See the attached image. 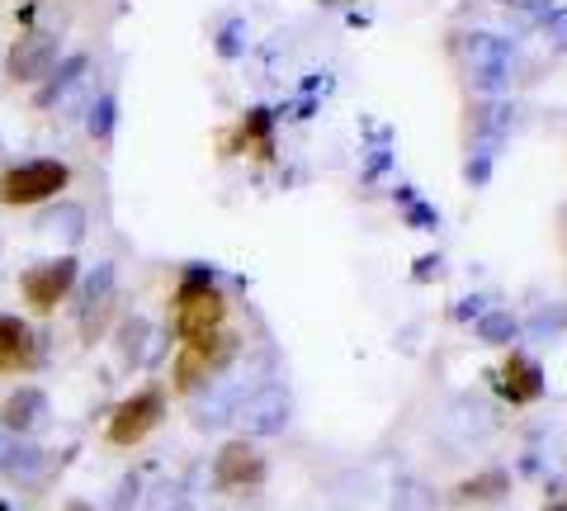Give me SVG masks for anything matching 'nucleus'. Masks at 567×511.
Segmentation results:
<instances>
[{
    "label": "nucleus",
    "instance_id": "nucleus-25",
    "mask_svg": "<svg viewBox=\"0 0 567 511\" xmlns=\"http://www.w3.org/2000/svg\"><path fill=\"white\" fill-rule=\"evenodd\" d=\"M241 143H256L265 156H270V110H251L241 119Z\"/></svg>",
    "mask_w": 567,
    "mask_h": 511
},
{
    "label": "nucleus",
    "instance_id": "nucleus-32",
    "mask_svg": "<svg viewBox=\"0 0 567 511\" xmlns=\"http://www.w3.org/2000/svg\"><path fill=\"white\" fill-rule=\"evenodd\" d=\"M431 266H440V260H435V256H421V260H416V279L431 275Z\"/></svg>",
    "mask_w": 567,
    "mask_h": 511
},
{
    "label": "nucleus",
    "instance_id": "nucleus-14",
    "mask_svg": "<svg viewBox=\"0 0 567 511\" xmlns=\"http://www.w3.org/2000/svg\"><path fill=\"white\" fill-rule=\"evenodd\" d=\"M241 398H246V394L237 389V384H223V379L204 384L199 398H194V408H189L194 427H199V431H218V427H227V421L237 417V402H241Z\"/></svg>",
    "mask_w": 567,
    "mask_h": 511
},
{
    "label": "nucleus",
    "instance_id": "nucleus-18",
    "mask_svg": "<svg viewBox=\"0 0 567 511\" xmlns=\"http://www.w3.org/2000/svg\"><path fill=\"white\" fill-rule=\"evenodd\" d=\"M147 341H152V323L147 317H123L118 323V360L123 365H142L147 360Z\"/></svg>",
    "mask_w": 567,
    "mask_h": 511
},
{
    "label": "nucleus",
    "instance_id": "nucleus-2",
    "mask_svg": "<svg viewBox=\"0 0 567 511\" xmlns=\"http://www.w3.org/2000/svg\"><path fill=\"white\" fill-rule=\"evenodd\" d=\"M223 323H227V298L213 285V270L189 266L181 289H175V337L199 341V337L223 331Z\"/></svg>",
    "mask_w": 567,
    "mask_h": 511
},
{
    "label": "nucleus",
    "instance_id": "nucleus-17",
    "mask_svg": "<svg viewBox=\"0 0 567 511\" xmlns=\"http://www.w3.org/2000/svg\"><path fill=\"white\" fill-rule=\"evenodd\" d=\"M39 227H43V233H52V237H62L66 246H76L85 237V208L62 200L58 208H48V214L39 218Z\"/></svg>",
    "mask_w": 567,
    "mask_h": 511
},
{
    "label": "nucleus",
    "instance_id": "nucleus-35",
    "mask_svg": "<svg viewBox=\"0 0 567 511\" xmlns=\"http://www.w3.org/2000/svg\"><path fill=\"white\" fill-rule=\"evenodd\" d=\"M0 511H14V507H6V502H0Z\"/></svg>",
    "mask_w": 567,
    "mask_h": 511
},
{
    "label": "nucleus",
    "instance_id": "nucleus-8",
    "mask_svg": "<svg viewBox=\"0 0 567 511\" xmlns=\"http://www.w3.org/2000/svg\"><path fill=\"white\" fill-rule=\"evenodd\" d=\"M58 58H62L58 33L33 29V33H24V39H14L10 58H6V76H10L14 85H39L43 76H52V67H58Z\"/></svg>",
    "mask_w": 567,
    "mask_h": 511
},
{
    "label": "nucleus",
    "instance_id": "nucleus-1",
    "mask_svg": "<svg viewBox=\"0 0 567 511\" xmlns=\"http://www.w3.org/2000/svg\"><path fill=\"white\" fill-rule=\"evenodd\" d=\"M454 52L468 67L473 91H483L492 100L502 95V91H511V81H516V72H520V48H516V39H506V33H492V29L458 33Z\"/></svg>",
    "mask_w": 567,
    "mask_h": 511
},
{
    "label": "nucleus",
    "instance_id": "nucleus-26",
    "mask_svg": "<svg viewBox=\"0 0 567 511\" xmlns=\"http://www.w3.org/2000/svg\"><path fill=\"white\" fill-rule=\"evenodd\" d=\"M246 52V20H227L223 24V33H218V58H241Z\"/></svg>",
    "mask_w": 567,
    "mask_h": 511
},
{
    "label": "nucleus",
    "instance_id": "nucleus-13",
    "mask_svg": "<svg viewBox=\"0 0 567 511\" xmlns=\"http://www.w3.org/2000/svg\"><path fill=\"white\" fill-rule=\"evenodd\" d=\"M496 384H502V394L511 398V408H529V402L544 398V369H539V360H529L525 350H511L502 360Z\"/></svg>",
    "mask_w": 567,
    "mask_h": 511
},
{
    "label": "nucleus",
    "instance_id": "nucleus-23",
    "mask_svg": "<svg viewBox=\"0 0 567 511\" xmlns=\"http://www.w3.org/2000/svg\"><path fill=\"white\" fill-rule=\"evenodd\" d=\"M189 488L181 479H166V483H156L147 492V511H189Z\"/></svg>",
    "mask_w": 567,
    "mask_h": 511
},
{
    "label": "nucleus",
    "instance_id": "nucleus-21",
    "mask_svg": "<svg viewBox=\"0 0 567 511\" xmlns=\"http://www.w3.org/2000/svg\"><path fill=\"white\" fill-rule=\"evenodd\" d=\"M114 123H118V100L114 95H95L91 110H85V133H91L95 143H110Z\"/></svg>",
    "mask_w": 567,
    "mask_h": 511
},
{
    "label": "nucleus",
    "instance_id": "nucleus-31",
    "mask_svg": "<svg viewBox=\"0 0 567 511\" xmlns=\"http://www.w3.org/2000/svg\"><path fill=\"white\" fill-rule=\"evenodd\" d=\"M454 317H483V298H464V304L454 308Z\"/></svg>",
    "mask_w": 567,
    "mask_h": 511
},
{
    "label": "nucleus",
    "instance_id": "nucleus-12",
    "mask_svg": "<svg viewBox=\"0 0 567 511\" xmlns=\"http://www.w3.org/2000/svg\"><path fill=\"white\" fill-rule=\"evenodd\" d=\"M48 469H52V454L43 446H33V440H24V436H10L6 446H0V473H6L10 483L39 488L48 479Z\"/></svg>",
    "mask_w": 567,
    "mask_h": 511
},
{
    "label": "nucleus",
    "instance_id": "nucleus-24",
    "mask_svg": "<svg viewBox=\"0 0 567 511\" xmlns=\"http://www.w3.org/2000/svg\"><path fill=\"white\" fill-rule=\"evenodd\" d=\"M398 204H402V214H406V227H416V233H435V227H440V214H435L431 204H421L406 185L398 190Z\"/></svg>",
    "mask_w": 567,
    "mask_h": 511
},
{
    "label": "nucleus",
    "instance_id": "nucleus-6",
    "mask_svg": "<svg viewBox=\"0 0 567 511\" xmlns=\"http://www.w3.org/2000/svg\"><path fill=\"white\" fill-rule=\"evenodd\" d=\"M81 279V260L76 256H52V260H39V266H29L20 275V298L33 308V313H58L62 298L76 289Z\"/></svg>",
    "mask_w": 567,
    "mask_h": 511
},
{
    "label": "nucleus",
    "instance_id": "nucleus-34",
    "mask_svg": "<svg viewBox=\"0 0 567 511\" xmlns=\"http://www.w3.org/2000/svg\"><path fill=\"white\" fill-rule=\"evenodd\" d=\"M322 6H341V0H322Z\"/></svg>",
    "mask_w": 567,
    "mask_h": 511
},
{
    "label": "nucleus",
    "instance_id": "nucleus-15",
    "mask_svg": "<svg viewBox=\"0 0 567 511\" xmlns=\"http://www.w3.org/2000/svg\"><path fill=\"white\" fill-rule=\"evenodd\" d=\"M43 421H48V394L33 389V384H20V389L0 402V427L10 436H29V431H39Z\"/></svg>",
    "mask_w": 567,
    "mask_h": 511
},
{
    "label": "nucleus",
    "instance_id": "nucleus-33",
    "mask_svg": "<svg viewBox=\"0 0 567 511\" xmlns=\"http://www.w3.org/2000/svg\"><path fill=\"white\" fill-rule=\"evenodd\" d=\"M62 511H95V507H91V502H81V498H71Z\"/></svg>",
    "mask_w": 567,
    "mask_h": 511
},
{
    "label": "nucleus",
    "instance_id": "nucleus-29",
    "mask_svg": "<svg viewBox=\"0 0 567 511\" xmlns=\"http://www.w3.org/2000/svg\"><path fill=\"white\" fill-rule=\"evenodd\" d=\"M464 175H468V185H487V175H492V156H487V152H477V156H468V166H464Z\"/></svg>",
    "mask_w": 567,
    "mask_h": 511
},
{
    "label": "nucleus",
    "instance_id": "nucleus-4",
    "mask_svg": "<svg viewBox=\"0 0 567 511\" xmlns=\"http://www.w3.org/2000/svg\"><path fill=\"white\" fill-rule=\"evenodd\" d=\"M237 350H241L237 331H213V337L185 341V350L175 356V389H181V394H199L204 384H213L227 365L237 360Z\"/></svg>",
    "mask_w": 567,
    "mask_h": 511
},
{
    "label": "nucleus",
    "instance_id": "nucleus-16",
    "mask_svg": "<svg viewBox=\"0 0 567 511\" xmlns=\"http://www.w3.org/2000/svg\"><path fill=\"white\" fill-rule=\"evenodd\" d=\"M511 492V473L506 469H487V473H473V479H464L454 488L458 502H502Z\"/></svg>",
    "mask_w": 567,
    "mask_h": 511
},
{
    "label": "nucleus",
    "instance_id": "nucleus-9",
    "mask_svg": "<svg viewBox=\"0 0 567 511\" xmlns=\"http://www.w3.org/2000/svg\"><path fill=\"white\" fill-rule=\"evenodd\" d=\"M260 483H265V454L246 436L227 440V446L213 454V488L218 492H246Z\"/></svg>",
    "mask_w": 567,
    "mask_h": 511
},
{
    "label": "nucleus",
    "instance_id": "nucleus-28",
    "mask_svg": "<svg viewBox=\"0 0 567 511\" xmlns=\"http://www.w3.org/2000/svg\"><path fill=\"white\" fill-rule=\"evenodd\" d=\"M544 39L554 52H567V6L554 10V14H544Z\"/></svg>",
    "mask_w": 567,
    "mask_h": 511
},
{
    "label": "nucleus",
    "instance_id": "nucleus-5",
    "mask_svg": "<svg viewBox=\"0 0 567 511\" xmlns=\"http://www.w3.org/2000/svg\"><path fill=\"white\" fill-rule=\"evenodd\" d=\"M162 421H166V389L162 384H147V389H137L133 398H123L114 408L110 427H104V440H110L114 450H133L162 427Z\"/></svg>",
    "mask_w": 567,
    "mask_h": 511
},
{
    "label": "nucleus",
    "instance_id": "nucleus-36",
    "mask_svg": "<svg viewBox=\"0 0 567 511\" xmlns=\"http://www.w3.org/2000/svg\"><path fill=\"white\" fill-rule=\"evenodd\" d=\"M554 511H567V507H554Z\"/></svg>",
    "mask_w": 567,
    "mask_h": 511
},
{
    "label": "nucleus",
    "instance_id": "nucleus-7",
    "mask_svg": "<svg viewBox=\"0 0 567 511\" xmlns=\"http://www.w3.org/2000/svg\"><path fill=\"white\" fill-rule=\"evenodd\" d=\"M289 417H293V398L284 384H260L256 394H246L237 402V427L241 436L251 440V436H279L284 427H289Z\"/></svg>",
    "mask_w": 567,
    "mask_h": 511
},
{
    "label": "nucleus",
    "instance_id": "nucleus-37",
    "mask_svg": "<svg viewBox=\"0 0 567 511\" xmlns=\"http://www.w3.org/2000/svg\"><path fill=\"white\" fill-rule=\"evenodd\" d=\"M516 6H525V0H516Z\"/></svg>",
    "mask_w": 567,
    "mask_h": 511
},
{
    "label": "nucleus",
    "instance_id": "nucleus-27",
    "mask_svg": "<svg viewBox=\"0 0 567 511\" xmlns=\"http://www.w3.org/2000/svg\"><path fill=\"white\" fill-rule=\"evenodd\" d=\"M393 511H431V492L421 483H402L398 498H393Z\"/></svg>",
    "mask_w": 567,
    "mask_h": 511
},
{
    "label": "nucleus",
    "instance_id": "nucleus-19",
    "mask_svg": "<svg viewBox=\"0 0 567 511\" xmlns=\"http://www.w3.org/2000/svg\"><path fill=\"white\" fill-rule=\"evenodd\" d=\"M85 67H91V58H85V52H76V58H66L62 67H58V76H52L43 91H39V104L48 110V104H58V100H66L71 91H76V81L85 76Z\"/></svg>",
    "mask_w": 567,
    "mask_h": 511
},
{
    "label": "nucleus",
    "instance_id": "nucleus-20",
    "mask_svg": "<svg viewBox=\"0 0 567 511\" xmlns=\"http://www.w3.org/2000/svg\"><path fill=\"white\" fill-rule=\"evenodd\" d=\"M516 331H520V323L511 313H502V308H492V313L477 317V341H483V346H511V341H516Z\"/></svg>",
    "mask_w": 567,
    "mask_h": 511
},
{
    "label": "nucleus",
    "instance_id": "nucleus-11",
    "mask_svg": "<svg viewBox=\"0 0 567 511\" xmlns=\"http://www.w3.org/2000/svg\"><path fill=\"white\" fill-rule=\"evenodd\" d=\"M114 285H118L114 260H100V266L85 275V285H81V341H95L104 331V317L114 308Z\"/></svg>",
    "mask_w": 567,
    "mask_h": 511
},
{
    "label": "nucleus",
    "instance_id": "nucleus-30",
    "mask_svg": "<svg viewBox=\"0 0 567 511\" xmlns=\"http://www.w3.org/2000/svg\"><path fill=\"white\" fill-rule=\"evenodd\" d=\"M137 488H142V483H137V473H128V479L118 483V492H114V511H128V507L137 502Z\"/></svg>",
    "mask_w": 567,
    "mask_h": 511
},
{
    "label": "nucleus",
    "instance_id": "nucleus-3",
    "mask_svg": "<svg viewBox=\"0 0 567 511\" xmlns=\"http://www.w3.org/2000/svg\"><path fill=\"white\" fill-rule=\"evenodd\" d=\"M71 185V166L58 156H33V162H14L0 171V204L6 208H33L58 200Z\"/></svg>",
    "mask_w": 567,
    "mask_h": 511
},
{
    "label": "nucleus",
    "instance_id": "nucleus-22",
    "mask_svg": "<svg viewBox=\"0 0 567 511\" xmlns=\"http://www.w3.org/2000/svg\"><path fill=\"white\" fill-rule=\"evenodd\" d=\"M473 114H477V119H473V129L483 133V137H502V133L511 129V119H516V110H511V104H502V100H487V104H477Z\"/></svg>",
    "mask_w": 567,
    "mask_h": 511
},
{
    "label": "nucleus",
    "instance_id": "nucleus-10",
    "mask_svg": "<svg viewBox=\"0 0 567 511\" xmlns=\"http://www.w3.org/2000/svg\"><path fill=\"white\" fill-rule=\"evenodd\" d=\"M39 331L20 313H0V375H29V369H39Z\"/></svg>",
    "mask_w": 567,
    "mask_h": 511
}]
</instances>
